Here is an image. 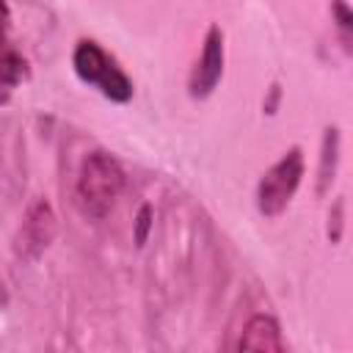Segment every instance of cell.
Segmentation results:
<instances>
[{"label": "cell", "mask_w": 353, "mask_h": 353, "mask_svg": "<svg viewBox=\"0 0 353 353\" xmlns=\"http://www.w3.org/2000/svg\"><path fill=\"white\" fill-rule=\"evenodd\" d=\"M121 188H124L121 163L110 152L94 149L80 163L77 182H74V204L85 218L102 221L116 207Z\"/></svg>", "instance_id": "obj_1"}, {"label": "cell", "mask_w": 353, "mask_h": 353, "mask_svg": "<svg viewBox=\"0 0 353 353\" xmlns=\"http://www.w3.org/2000/svg\"><path fill=\"white\" fill-rule=\"evenodd\" d=\"M72 69L80 83L97 88L105 99L124 105L132 99V80L119 66V61L94 39H80L72 50Z\"/></svg>", "instance_id": "obj_2"}, {"label": "cell", "mask_w": 353, "mask_h": 353, "mask_svg": "<svg viewBox=\"0 0 353 353\" xmlns=\"http://www.w3.org/2000/svg\"><path fill=\"white\" fill-rule=\"evenodd\" d=\"M303 171H306V160H303V149L301 146H290L256 182V190H254V204H256V212L262 218H279L295 190L301 188V179H303Z\"/></svg>", "instance_id": "obj_3"}, {"label": "cell", "mask_w": 353, "mask_h": 353, "mask_svg": "<svg viewBox=\"0 0 353 353\" xmlns=\"http://www.w3.org/2000/svg\"><path fill=\"white\" fill-rule=\"evenodd\" d=\"M55 232H58V218L52 204L47 199H33L14 234V254L25 262L39 259L55 240Z\"/></svg>", "instance_id": "obj_4"}, {"label": "cell", "mask_w": 353, "mask_h": 353, "mask_svg": "<svg viewBox=\"0 0 353 353\" xmlns=\"http://www.w3.org/2000/svg\"><path fill=\"white\" fill-rule=\"evenodd\" d=\"M223 63H226L223 30H221V25H210L207 33H204L201 55H199V61L193 63V69L188 74V94L193 99H207L223 77Z\"/></svg>", "instance_id": "obj_5"}, {"label": "cell", "mask_w": 353, "mask_h": 353, "mask_svg": "<svg viewBox=\"0 0 353 353\" xmlns=\"http://www.w3.org/2000/svg\"><path fill=\"white\" fill-rule=\"evenodd\" d=\"M11 8L6 0H0V105L11 99V94L28 80V61L25 55L11 44Z\"/></svg>", "instance_id": "obj_6"}, {"label": "cell", "mask_w": 353, "mask_h": 353, "mask_svg": "<svg viewBox=\"0 0 353 353\" xmlns=\"http://www.w3.org/2000/svg\"><path fill=\"white\" fill-rule=\"evenodd\" d=\"M240 350H265V353H284L287 350V342L281 336V325L276 323V317L270 314H254L248 317L243 334H240V342H237Z\"/></svg>", "instance_id": "obj_7"}, {"label": "cell", "mask_w": 353, "mask_h": 353, "mask_svg": "<svg viewBox=\"0 0 353 353\" xmlns=\"http://www.w3.org/2000/svg\"><path fill=\"white\" fill-rule=\"evenodd\" d=\"M339 143H342V135H339V127L336 124H328L323 130V141H320V160H317V196H325L336 179V168H339Z\"/></svg>", "instance_id": "obj_8"}, {"label": "cell", "mask_w": 353, "mask_h": 353, "mask_svg": "<svg viewBox=\"0 0 353 353\" xmlns=\"http://www.w3.org/2000/svg\"><path fill=\"white\" fill-rule=\"evenodd\" d=\"M331 19L336 25V33L342 39L345 52H350V39H353V11L347 0H331Z\"/></svg>", "instance_id": "obj_9"}, {"label": "cell", "mask_w": 353, "mask_h": 353, "mask_svg": "<svg viewBox=\"0 0 353 353\" xmlns=\"http://www.w3.org/2000/svg\"><path fill=\"white\" fill-rule=\"evenodd\" d=\"M342 232H345V199L336 196V201L331 204L328 210V223H325V237L331 245H336L342 240Z\"/></svg>", "instance_id": "obj_10"}, {"label": "cell", "mask_w": 353, "mask_h": 353, "mask_svg": "<svg viewBox=\"0 0 353 353\" xmlns=\"http://www.w3.org/2000/svg\"><path fill=\"white\" fill-rule=\"evenodd\" d=\"M152 223H154V210H152V204H141V210H138V215H135V229H132V237H135V245H138V248L149 240Z\"/></svg>", "instance_id": "obj_11"}, {"label": "cell", "mask_w": 353, "mask_h": 353, "mask_svg": "<svg viewBox=\"0 0 353 353\" xmlns=\"http://www.w3.org/2000/svg\"><path fill=\"white\" fill-rule=\"evenodd\" d=\"M279 99H281V85H279V83H273V85H270V94H268V99H265V105H262L268 116H273V113H276Z\"/></svg>", "instance_id": "obj_12"}, {"label": "cell", "mask_w": 353, "mask_h": 353, "mask_svg": "<svg viewBox=\"0 0 353 353\" xmlns=\"http://www.w3.org/2000/svg\"><path fill=\"white\" fill-rule=\"evenodd\" d=\"M8 306V287H6V281L0 279V309H6Z\"/></svg>", "instance_id": "obj_13"}]
</instances>
